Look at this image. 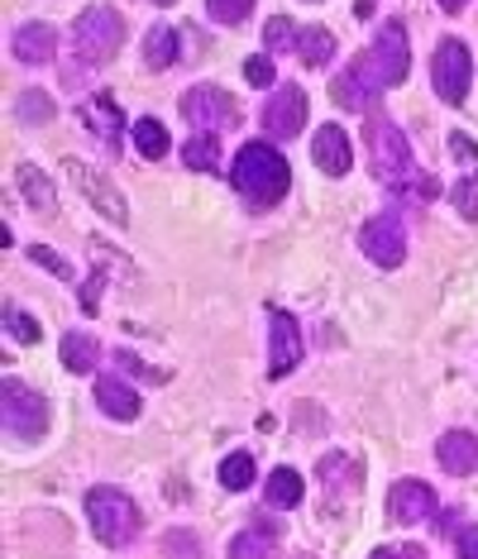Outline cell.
I'll return each mask as SVG.
<instances>
[{
  "instance_id": "obj_8",
  "label": "cell",
  "mask_w": 478,
  "mask_h": 559,
  "mask_svg": "<svg viewBox=\"0 0 478 559\" xmlns=\"http://www.w3.org/2000/svg\"><path fill=\"white\" fill-rule=\"evenodd\" d=\"M67 177H72V187L87 197L96 211L105 215V221H115V225H125L129 221V206H125V197H120V187L105 173H96L91 163H81V158H67Z\"/></svg>"
},
{
  "instance_id": "obj_42",
  "label": "cell",
  "mask_w": 478,
  "mask_h": 559,
  "mask_svg": "<svg viewBox=\"0 0 478 559\" xmlns=\"http://www.w3.org/2000/svg\"><path fill=\"white\" fill-rule=\"evenodd\" d=\"M374 10H378L374 0H358V5H354V15H358V20H368V15H374Z\"/></svg>"
},
{
  "instance_id": "obj_17",
  "label": "cell",
  "mask_w": 478,
  "mask_h": 559,
  "mask_svg": "<svg viewBox=\"0 0 478 559\" xmlns=\"http://www.w3.org/2000/svg\"><path fill=\"white\" fill-rule=\"evenodd\" d=\"M96 407H101L105 417H115V421H135L139 417V393L129 383H120V378H101L96 383Z\"/></svg>"
},
{
  "instance_id": "obj_5",
  "label": "cell",
  "mask_w": 478,
  "mask_h": 559,
  "mask_svg": "<svg viewBox=\"0 0 478 559\" xmlns=\"http://www.w3.org/2000/svg\"><path fill=\"white\" fill-rule=\"evenodd\" d=\"M72 44H77L81 63H111L120 53V44H125V20L115 15L111 5H91L87 15L77 20V29H72Z\"/></svg>"
},
{
  "instance_id": "obj_32",
  "label": "cell",
  "mask_w": 478,
  "mask_h": 559,
  "mask_svg": "<svg viewBox=\"0 0 478 559\" xmlns=\"http://www.w3.org/2000/svg\"><path fill=\"white\" fill-rule=\"evenodd\" d=\"M230 559H268V536L263 531H239L230 541Z\"/></svg>"
},
{
  "instance_id": "obj_35",
  "label": "cell",
  "mask_w": 478,
  "mask_h": 559,
  "mask_svg": "<svg viewBox=\"0 0 478 559\" xmlns=\"http://www.w3.org/2000/svg\"><path fill=\"white\" fill-rule=\"evenodd\" d=\"M29 259H34V263H43V269H48V273H53V277H63V283H67V277H72V263L63 259V253H53V249H48V245H29Z\"/></svg>"
},
{
  "instance_id": "obj_21",
  "label": "cell",
  "mask_w": 478,
  "mask_h": 559,
  "mask_svg": "<svg viewBox=\"0 0 478 559\" xmlns=\"http://www.w3.org/2000/svg\"><path fill=\"white\" fill-rule=\"evenodd\" d=\"M63 363L72 373H91L96 363H101V345H96L91 335L72 331V335H63Z\"/></svg>"
},
{
  "instance_id": "obj_14",
  "label": "cell",
  "mask_w": 478,
  "mask_h": 559,
  "mask_svg": "<svg viewBox=\"0 0 478 559\" xmlns=\"http://www.w3.org/2000/svg\"><path fill=\"white\" fill-rule=\"evenodd\" d=\"M436 459H440V469H445V473H454V479H469V473L478 469V435L445 431L436 440Z\"/></svg>"
},
{
  "instance_id": "obj_25",
  "label": "cell",
  "mask_w": 478,
  "mask_h": 559,
  "mask_svg": "<svg viewBox=\"0 0 478 559\" xmlns=\"http://www.w3.org/2000/svg\"><path fill=\"white\" fill-rule=\"evenodd\" d=\"M187 167H197V173H215V163H221V144H215V135H197V139H187Z\"/></svg>"
},
{
  "instance_id": "obj_19",
  "label": "cell",
  "mask_w": 478,
  "mask_h": 559,
  "mask_svg": "<svg viewBox=\"0 0 478 559\" xmlns=\"http://www.w3.org/2000/svg\"><path fill=\"white\" fill-rule=\"evenodd\" d=\"M335 96H340L350 111H364V115H368V105L378 101V87H374V82H364V67H358V58L340 72V82H335Z\"/></svg>"
},
{
  "instance_id": "obj_13",
  "label": "cell",
  "mask_w": 478,
  "mask_h": 559,
  "mask_svg": "<svg viewBox=\"0 0 478 559\" xmlns=\"http://www.w3.org/2000/svg\"><path fill=\"white\" fill-rule=\"evenodd\" d=\"M436 512H440L436 493H430L422 479H398L388 488V517L402 521V526H416V521H426V517H436Z\"/></svg>"
},
{
  "instance_id": "obj_11",
  "label": "cell",
  "mask_w": 478,
  "mask_h": 559,
  "mask_svg": "<svg viewBox=\"0 0 478 559\" xmlns=\"http://www.w3.org/2000/svg\"><path fill=\"white\" fill-rule=\"evenodd\" d=\"M302 363V331L287 311H268V378H287Z\"/></svg>"
},
{
  "instance_id": "obj_31",
  "label": "cell",
  "mask_w": 478,
  "mask_h": 559,
  "mask_svg": "<svg viewBox=\"0 0 478 559\" xmlns=\"http://www.w3.org/2000/svg\"><path fill=\"white\" fill-rule=\"evenodd\" d=\"M163 559H201V541L191 531H167L163 536Z\"/></svg>"
},
{
  "instance_id": "obj_9",
  "label": "cell",
  "mask_w": 478,
  "mask_h": 559,
  "mask_svg": "<svg viewBox=\"0 0 478 559\" xmlns=\"http://www.w3.org/2000/svg\"><path fill=\"white\" fill-rule=\"evenodd\" d=\"M358 249H364L378 269H398L406 259V225L398 215H374V221L358 229Z\"/></svg>"
},
{
  "instance_id": "obj_29",
  "label": "cell",
  "mask_w": 478,
  "mask_h": 559,
  "mask_svg": "<svg viewBox=\"0 0 478 559\" xmlns=\"http://www.w3.org/2000/svg\"><path fill=\"white\" fill-rule=\"evenodd\" d=\"M15 115L24 125H48V120H53V101H48L43 91H24L15 101Z\"/></svg>"
},
{
  "instance_id": "obj_15",
  "label": "cell",
  "mask_w": 478,
  "mask_h": 559,
  "mask_svg": "<svg viewBox=\"0 0 478 559\" xmlns=\"http://www.w3.org/2000/svg\"><path fill=\"white\" fill-rule=\"evenodd\" d=\"M311 158H316L320 173L330 177H344L350 173V139H344L340 125H320L316 139H311Z\"/></svg>"
},
{
  "instance_id": "obj_23",
  "label": "cell",
  "mask_w": 478,
  "mask_h": 559,
  "mask_svg": "<svg viewBox=\"0 0 478 559\" xmlns=\"http://www.w3.org/2000/svg\"><path fill=\"white\" fill-rule=\"evenodd\" d=\"M302 493H306V483H302V473L297 469H273L268 473V502L273 507H297L302 502Z\"/></svg>"
},
{
  "instance_id": "obj_37",
  "label": "cell",
  "mask_w": 478,
  "mask_h": 559,
  "mask_svg": "<svg viewBox=\"0 0 478 559\" xmlns=\"http://www.w3.org/2000/svg\"><path fill=\"white\" fill-rule=\"evenodd\" d=\"M244 77L254 82V87H268V82H273V63H268V58H249V63H244Z\"/></svg>"
},
{
  "instance_id": "obj_26",
  "label": "cell",
  "mask_w": 478,
  "mask_h": 559,
  "mask_svg": "<svg viewBox=\"0 0 478 559\" xmlns=\"http://www.w3.org/2000/svg\"><path fill=\"white\" fill-rule=\"evenodd\" d=\"M143 58H149V67H167L177 58V34L159 24V29H149V44H143Z\"/></svg>"
},
{
  "instance_id": "obj_1",
  "label": "cell",
  "mask_w": 478,
  "mask_h": 559,
  "mask_svg": "<svg viewBox=\"0 0 478 559\" xmlns=\"http://www.w3.org/2000/svg\"><path fill=\"white\" fill-rule=\"evenodd\" d=\"M364 135H368V158H374V177L382 182V187L436 197V182H430L422 167H416L412 144H406V135L392 125V120H382V115L364 120Z\"/></svg>"
},
{
  "instance_id": "obj_6",
  "label": "cell",
  "mask_w": 478,
  "mask_h": 559,
  "mask_svg": "<svg viewBox=\"0 0 478 559\" xmlns=\"http://www.w3.org/2000/svg\"><path fill=\"white\" fill-rule=\"evenodd\" d=\"M0 417H5V431L15 440H39L48 431V402L20 378H5V387H0Z\"/></svg>"
},
{
  "instance_id": "obj_10",
  "label": "cell",
  "mask_w": 478,
  "mask_h": 559,
  "mask_svg": "<svg viewBox=\"0 0 478 559\" xmlns=\"http://www.w3.org/2000/svg\"><path fill=\"white\" fill-rule=\"evenodd\" d=\"M183 115L191 120V125H201V129H230V125H239L235 96H225L221 87H191L187 101H183Z\"/></svg>"
},
{
  "instance_id": "obj_28",
  "label": "cell",
  "mask_w": 478,
  "mask_h": 559,
  "mask_svg": "<svg viewBox=\"0 0 478 559\" xmlns=\"http://www.w3.org/2000/svg\"><path fill=\"white\" fill-rule=\"evenodd\" d=\"M221 483L230 493H239V488H249V483H254V455H230L221 464Z\"/></svg>"
},
{
  "instance_id": "obj_30",
  "label": "cell",
  "mask_w": 478,
  "mask_h": 559,
  "mask_svg": "<svg viewBox=\"0 0 478 559\" xmlns=\"http://www.w3.org/2000/svg\"><path fill=\"white\" fill-rule=\"evenodd\" d=\"M450 201H454V211H460L464 221H478V173H469L464 182H454Z\"/></svg>"
},
{
  "instance_id": "obj_7",
  "label": "cell",
  "mask_w": 478,
  "mask_h": 559,
  "mask_svg": "<svg viewBox=\"0 0 478 559\" xmlns=\"http://www.w3.org/2000/svg\"><path fill=\"white\" fill-rule=\"evenodd\" d=\"M430 82H436V96L450 105H460L469 96V82H474V63H469V48L464 39H445L430 58Z\"/></svg>"
},
{
  "instance_id": "obj_18",
  "label": "cell",
  "mask_w": 478,
  "mask_h": 559,
  "mask_svg": "<svg viewBox=\"0 0 478 559\" xmlns=\"http://www.w3.org/2000/svg\"><path fill=\"white\" fill-rule=\"evenodd\" d=\"M81 120H87V129L105 144V149H115V144H120V111H115V101H105V96H87V101H81Z\"/></svg>"
},
{
  "instance_id": "obj_41",
  "label": "cell",
  "mask_w": 478,
  "mask_h": 559,
  "mask_svg": "<svg viewBox=\"0 0 478 559\" xmlns=\"http://www.w3.org/2000/svg\"><path fill=\"white\" fill-rule=\"evenodd\" d=\"M368 559H422V550H416V545H406V550H398V545H382V550H374Z\"/></svg>"
},
{
  "instance_id": "obj_4",
  "label": "cell",
  "mask_w": 478,
  "mask_h": 559,
  "mask_svg": "<svg viewBox=\"0 0 478 559\" xmlns=\"http://www.w3.org/2000/svg\"><path fill=\"white\" fill-rule=\"evenodd\" d=\"M358 67H364V77L374 82L378 91L398 87V82H406V67H412V48H406V29L398 20H388L378 29V44L368 48L364 58H358Z\"/></svg>"
},
{
  "instance_id": "obj_43",
  "label": "cell",
  "mask_w": 478,
  "mask_h": 559,
  "mask_svg": "<svg viewBox=\"0 0 478 559\" xmlns=\"http://www.w3.org/2000/svg\"><path fill=\"white\" fill-rule=\"evenodd\" d=\"M440 5H445V10H450V15H460V10H464V5H469V0H440Z\"/></svg>"
},
{
  "instance_id": "obj_34",
  "label": "cell",
  "mask_w": 478,
  "mask_h": 559,
  "mask_svg": "<svg viewBox=\"0 0 478 559\" xmlns=\"http://www.w3.org/2000/svg\"><path fill=\"white\" fill-rule=\"evenodd\" d=\"M249 5H254V0H206V15L215 24H239L249 15Z\"/></svg>"
},
{
  "instance_id": "obj_39",
  "label": "cell",
  "mask_w": 478,
  "mask_h": 559,
  "mask_svg": "<svg viewBox=\"0 0 478 559\" xmlns=\"http://www.w3.org/2000/svg\"><path fill=\"white\" fill-rule=\"evenodd\" d=\"M450 153L460 158V163H478V144L469 135H450Z\"/></svg>"
},
{
  "instance_id": "obj_38",
  "label": "cell",
  "mask_w": 478,
  "mask_h": 559,
  "mask_svg": "<svg viewBox=\"0 0 478 559\" xmlns=\"http://www.w3.org/2000/svg\"><path fill=\"white\" fill-rule=\"evenodd\" d=\"M115 359H120V363H125V369H129V373H139V378H153V383H163V378H167V373H159V369H149V363H139L135 355H129V349H120V355H115Z\"/></svg>"
},
{
  "instance_id": "obj_44",
  "label": "cell",
  "mask_w": 478,
  "mask_h": 559,
  "mask_svg": "<svg viewBox=\"0 0 478 559\" xmlns=\"http://www.w3.org/2000/svg\"><path fill=\"white\" fill-rule=\"evenodd\" d=\"M153 5H173V0H153Z\"/></svg>"
},
{
  "instance_id": "obj_27",
  "label": "cell",
  "mask_w": 478,
  "mask_h": 559,
  "mask_svg": "<svg viewBox=\"0 0 478 559\" xmlns=\"http://www.w3.org/2000/svg\"><path fill=\"white\" fill-rule=\"evenodd\" d=\"M297 39H302V29H292V20L273 15L268 24H263V44H268V53H292Z\"/></svg>"
},
{
  "instance_id": "obj_36",
  "label": "cell",
  "mask_w": 478,
  "mask_h": 559,
  "mask_svg": "<svg viewBox=\"0 0 478 559\" xmlns=\"http://www.w3.org/2000/svg\"><path fill=\"white\" fill-rule=\"evenodd\" d=\"M454 550H460V559H478V526L454 531Z\"/></svg>"
},
{
  "instance_id": "obj_2",
  "label": "cell",
  "mask_w": 478,
  "mask_h": 559,
  "mask_svg": "<svg viewBox=\"0 0 478 559\" xmlns=\"http://www.w3.org/2000/svg\"><path fill=\"white\" fill-rule=\"evenodd\" d=\"M230 177H235V187L244 191V201L254 206V211L278 206L287 197V187H292V167H287V158L273 149V144H244V149L235 153Z\"/></svg>"
},
{
  "instance_id": "obj_22",
  "label": "cell",
  "mask_w": 478,
  "mask_h": 559,
  "mask_svg": "<svg viewBox=\"0 0 478 559\" xmlns=\"http://www.w3.org/2000/svg\"><path fill=\"white\" fill-rule=\"evenodd\" d=\"M297 53H302L306 67H326L335 58V34L320 29V24H311V29H302V39H297Z\"/></svg>"
},
{
  "instance_id": "obj_20",
  "label": "cell",
  "mask_w": 478,
  "mask_h": 559,
  "mask_svg": "<svg viewBox=\"0 0 478 559\" xmlns=\"http://www.w3.org/2000/svg\"><path fill=\"white\" fill-rule=\"evenodd\" d=\"M15 177H20L24 201H29L39 215H53V197H58V191H53V182H48V177H43L34 163H20V173H15Z\"/></svg>"
},
{
  "instance_id": "obj_16",
  "label": "cell",
  "mask_w": 478,
  "mask_h": 559,
  "mask_svg": "<svg viewBox=\"0 0 478 559\" xmlns=\"http://www.w3.org/2000/svg\"><path fill=\"white\" fill-rule=\"evenodd\" d=\"M15 58L29 67H43L58 58V29H48V24H24L15 29Z\"/></svg>"
},
{
  "instance_id": "obj_33",
  "label": "cell",
  "mask_w": 478,
  "mask_h": 559,
  "mask_svg": "<svg viewBox=\"0 0 478 559\" xmlns=\"http://www.w3.org/2000/svg\"><path fill=\"white\" fill-rule=\"evenodd\" d=\"M5 331H10V339H20V345H34V339H39L34 315H24L20 307H5Z\"/></svg>"
},
{
  "instance_id": "obj_40",
  "label": "cell",
  "mask_w": 478,
  "mask_h": 559,
  "mask_svg": "<svg viewBox=\"0 0 478 559\" xmlns=\"http://www.w3.org/2000/svg\"><path fill=\"white\" fill-rule=\"evenodd\" d=\"M96 301H101V273H96V277H87V287H81V311H96Z\"/></svg>"
},
{
  "instance_id": "obj_24",
  "label": "cell",
  "mask_w": 478,
  "mask_h": 559,
  "mask_svg": "<svg viewBox=\"0 0 478 559\" xmlns=\"http://www.w3.org/2000/svg\"><path fill=\"white\" fill-rule=\"evenodd\" d=\"M167 144H173V139H167L163 120H153V115L135 120V149H139V158H163Z\"/></svg>"
},
{
  "instance_id": "obj_12",
  "label": "cell",
  "mask_w": 478,
  "mask_h": 559,
  "mask_svg": "<svg viewBox=\"0 0 478 559\" xmlns=\"http://www.w3.org/2000/svg\"><path fill=\"white\" fill-rule=\"evenodd\" d=\"M263 129L273 139H292L306 129V91L302 87H278L273 101L263 105Z\"/></svg>"
},
{
  "instance_id": "obj_3",
  "label": "cell",
  "mask_w": 478,
  "mask_h": 559,
  "mask_svg": "<svg viewBox=\"0 0 478 559\" xmlns=\"http://www.w3.org/2000/svg\"><path fill=\"white\" fill-rule=\"evenodd\" d=\"M87 521H91L96 541L111 545V550H125L143 526L139 507L129 502V493H120V488H91L87 493Z\"/></svg>"
}]
</instances>
